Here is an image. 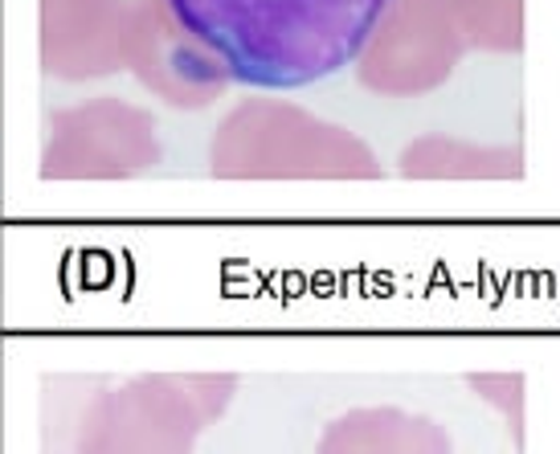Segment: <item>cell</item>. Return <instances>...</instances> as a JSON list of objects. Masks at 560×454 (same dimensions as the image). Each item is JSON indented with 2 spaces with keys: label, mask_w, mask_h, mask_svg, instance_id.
Here are the masks:
<instances>
[{
  "label": "cell",
  "mask_w": 560,
  "mask_h": 454,
  "mask_svg": "<svg viewBox=\"0 0 560 454\" xmlns=\"http://www.w3.org/2000/svg\"><path fill=\"white\" fill-rule=\"evenodd\" d=\"M225 74L258 91H299L360 58L389 0H164Z\"/></svg>",
  "instance_id": "1"
}]
</instances>
